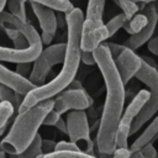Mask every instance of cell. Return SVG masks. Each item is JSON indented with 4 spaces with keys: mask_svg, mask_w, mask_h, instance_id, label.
Segmentation results:
<instances>
[{
    "mask_svg": "<svg viewBox=\"0 0 158 158\" xmlns=\"http://www.w3.org/2000/svg\"><path fill=\"white\" fill-rule=\"evenodd\" d=\"M94 57L106 89L105 104L96 133V149L105 156H111L116 149V135L123 114L125 84L105 43L94 51Z\"/></svg>",
    "mask_w": 158,
    "mask_h": 158,
    "instance_id": "1",
    "label": "cell"
},
{
    "mask_svg": "<svg viewBox=\"0 0 158 158\" xmlns=\"http://www.w3.org/2000/svg\"><path fill=\"white\" fill-rule=\"evenodd\" d=\"M67 19V52L63 62V68L59 74L47 84L36 86L31 90L20 105L19 114L28 110L30 107L57 96L59 93L65 90L69 84L75 79V75L81 62V32L84 15L79 7H74L70 12L65 14Z\"/></svg>",
    "mask_w": 158,
    "mask_h": 158,
    "instance_id": "2",
    "label": "cell"
},
{
    "mask_svg": "<svg viewBox=\"0 0 158 158\" xmlns=\"http://www.w3.org/2000/svg\"><path fill=\"white\" fill-rule=\"evenodd\" d=\"M53 106L54 99H47L20 112L7 135L1 139L0 148L7 154L22 153L38 135V128L43 125L47 114L53 110Z\"/></svg>",
    "mask_w": 158,
    "mask_h": 158,
    "instance_id": "3",
    "label": "cell"
},
{
    "mask_svg": "<svg viewBox=\"0 0 158 158\" xmlns=\"http://www.w3.org/2000/svg\"><path fill=\"white\" fill-rule=\"evenodd\" d=\"M106 0H89L86 15L83 22L81 51L94 52L105 40L110 37L106 25H104L102 15Z\"/></svg>",
    "mask_w": 158,
    "mask_h": 158,
    "instance_id": "4",
    "label": "cell"
},
{
    "mask_svg": "<svg viewBox=\"0 0 158 158\" xmlns=\"http://www.w3.org/2000/svg\"><path fill=\"white\" fill-rule=\"evenodd\" d=\"M136 78L148 88L151 98L137 115V117L133 120L131 126V135L138 132L143 125L147 123L158 111V69L143 60L141 69L136 74Z\"/></svg>",
    "mask_w": 158,
    "mask_h": 158,
    "instance_id": "5",
    "label": "cell"
},
{
    "mask_svg": "<svg viewBox=\"0 0 158 158\" xmlns=\"http://www.w3.org/2000/svg\"><path fill=\"white\" fill-rule=\"evenodd\" d=\"M65 52H67V42L52 44L44 48L33 62L32 72L28 78L30 81L36 86L43 85L51 69L54 65L64 62Z\"/></svg>",
    "mask_w": 158,
    "mask_h": 158,
    "instance_id": "6",
    "label": "cell"
},
{
    "mask_svg": "<svg viewBox=\"0 0 158 158\" xmlns=\"http://www.w3.org/2000/svg\"><path fill=\"white\" fill-rule=\"evenodd\" d=\"M67 127L69 139L75 143L81 152L94 153V142L90 138V127L84 110H72L67 115Z\"/></svg>",
    "mask_w": 158,
    "mask_h": 158,
    "instance_id": "7",
    "label": "cell"
},
{
    "mask_svg": "<svg viewBox=\"0 0 158 158\" xmlns=\"http://www.w3.org/2000/svg\"><path fill=\"white\" fill-rule=\"evenodd\" d=\"M151 98L149 90L142 89L139 90L136 96L131 100L128 106L122 114L117 135H116V148H127L128 147V137L131 136V126L133 120L137 117V115L141 112L143 106L147 104V101Z\"/></svg>",
    "mask_w": 158,
    "mask_h": 158,
    "instance_id": "8",
    "label": "cell"
},
{
    "mask_svg": "<svg viewBox=\"0 0 158 158\" xmlns=\"http://www.w3.org/2000/svg\"><path fill=\"white\" fill-rule=\"evenodd\" d=\"M93 104L91 96L84 90H63L54 99L53 109L60 115L69 110H85Z\"/></svg>",
    "mask_w": 158,
    "mask_h": 158,
    "instance_id": "9",
    "label": "cell"
},
{
    "mask_svg": "<svg viewBox=\"0 0 158 158\" xmlns=\"http://www.w3.org/2000/svg\"><path fill=\"white\" fill-rule=\"evenodd\" d=\"M143 14H146V16L148 17V23L141 32H138L136 35H131L125 44L126 47H128L133 51L139 48L141 46H143L146 42H148L152 38V36L156 31V26L158 23V11H157V6L153 2H148L146 5Z\"/></svg>",
    "mask_w": 158,
    "mask_h": 158,
    "instance_id": "10",
    "label": "cell"
},
{
    "mask_svg": "<svg viewBox=\"0 0 158 158\" xmlns=\"http://www.w3.org/2000/svg\"><path fill=\"white\" fill-rule=\"evenodd\" d=\"M142 57H138L133 49L125 47V49L120 53V56L115 59L116 68L118 70V74L126 85L133 77H136L137 72L142 67Z\"/></svg>",
    "mask_w": 158,
    "mask_h": 158,
    "instance_id": "11",
    "label": "cell"
},
{
    "mask_svg": "<svg viewBox=\"0 0 158 158\" xmlns=\"http://www.w3.org/2000/svg\"><path fill=\"white\" fill-rule=\"evenodd\" d=\"M42 41L32 43L28 48L16 49L7 48L0 46V62H10V63H23V62H35L36 58L43 51Z\"/></svg>",
    "mask_w": 158,
    "mask_h": 158,
    "instance_id": "12",
    "label": "cell"
},
{
    "mask_svg": "<svg viewBox=\"0 0 158 158\" xmlns=\"http://www.w3.org/2000/svg\"><path fill=\"white\" fill-rule=\"evenodd\" d=\"M0 84L7 85L9 88L14 89L16 93H19L23 96H26L31 90H33L36 88V85L32 84L30 81V79L21 77L16 72L7 69L2 64H0Z\"/></svg>",
    "mask_w": 158,
    "mask_h": 158,
    "instance_id": "13",
    "label": "cell"
},
{
    "mask_svg": "<svg viewBox=\"0 0 158 158\" xmlns=\"http://www.w3.org/2000/svg\"><path fill=\"white\" fill-rule=\"evenodd\" d=\"M33 14L37 17V21L41 26V30L43 32H48L51 35H56L57 27H58V20L54 14V10L38 4L36 1H30Z\"/></svg>",
    "mask_w": 158,
    "mask_h": 158,
    "instance_id": "14",
    "label": "cell"
},
{
    "mask_svg": "<svg viewBox=\"0 0 158 158\" xmlns=\"http://www.w3.org/2000/svg\"><path fill=\"white\" fill-rule=\"evenodd\" d=\"M158 135V115L149 122V125L144 128V131L133 141V143L130 146V149L132 152L141 151L147 143H151Z\"/></svg>",
    "mask_w": 158,
    "mask_h": 158,
    "instance_id": "15",
    "label": "cell"
},
{
    "mask_svg": "<svg viewBox=\"0 0 158 158\" xmlns=\"http://www.w3.org/2000/svg\"><path fill=\"white\" fill-rule=\"evenodd\" d=\"M1 28H4V31L6 32V35L12 40L14 48H16V49H25V48H28L31 46L30 42H28V40L17 28H15L12 26H7V25L2 26Z\"/></svg>",
    "mask_w": 158,
    "mask_h": 158,
    "instance_id": "16",
    "label": "cell"
},
{
    "mask_svg": "<svg viewBox=\"0 0 158 158\" xmlns=\"http://www.w3.org/2000/svg\"><path fill=\"white\" fill-rule=\"evenodd\" d=\"M147 23H148V17L146 16V14H136L132 19L126 21L123 28L130 35H136V33L141 32L146 27Z\"/></svg>",
    "mask_w": 158,
    "mask_h": 158,
    "instance_id": "17",
    "label": "cell"
},
{
    "mask_svg": "<svg viewBox=\"0 0 158 158\" xmlns=\"http://www.w3.org/2000/svg\"><path fill=\"white\" fill-rule=\"evenodd\" d=\"M21 96H23V95L16 93L14 89L9 88L7 85L0 84V101H9V102H11L17 111L20 109V105H21L22 100H23V99H21Z\"/></svg>",
    "mask_w": 158,
    "mask_h": 158,
    "instance_id": "18",
    "label": "cell"
},
{
    "mask_svg": "<svg viewBox=\"0 0 158 158\" xmlns=\"http://www.w3.org/2000/svg\"><path fill=\"white\" fill-rule=\"evenodd\" d=\"M41 154H43V139L38 133L32 143L22 153L19 154V158H37Z\"/></svg>",
    "mask_w": 158,
    "mask_h": 158,
    "instance_id": "19",
    "label": "cell"
},
{
    "mask_svg": "<svg viewBox=\"0 0 158 158\" xmlns=\"http://www.w3.org/2000/svg\"><path fill=\"white\" fill-rule=\"evenodd\" d=\"M30 1H36L52 10H56L58 12H64V14L70 12L74 9L73 4L69 0H30Z\"/></svg>",
    "mask_w": 158,
    "mask_h": 158,
    "instance_id": "20",
    "label": "cell"
},
{
    "mask_svg": "<svg viewBox=\"0 0 158 158\" xmlns=\"http://www.w3.org/2000/svg\"><path fill=\"white\" fill-rule=\"evenodd\" d=\"M15 106L9 101H0V136L5 132L7 127V121L12 117L15 112Z\"/></svg>",
    "mask_w": 158,
    "mask_h": 158,
    "instance_id": "21",
    "label": "cell"
},
{
    "mask_svg": "<svg viewBox=\"0 0 158 158\" xmlns=\"http://www.w3.org/2000/svg\"><path fill=\"white\" fill-rule=\"evenodd\" d=\"M44 158H96V156L81 151H53L46 153Z\"/></svg>",
    "mask_w": 158,
    "mask_h": 158,
    "instance_id": "22",
    "label": "cell"
},
{
    "mask_svg": "<svg viewBox=\"0 0 158 158\" xmlns=\"http://www.w3.org/2000/svg\"><path fill=\"white\" fill-rule=\"evenodd\" d=\"M25 2H26V0H9L7 1V7L10 10V14L14 15L15 17L20 19L23 22L27 21Z\"/></svg>",
    "mask_w": 158,
    "mask_h": 158,
    "instance_id": "23",
    "label": "cell"
},
{
    "mask_svg": "<svg viewBox=\"0 0 158 158\" xmlns=\"http://www.w3.org/2000/svg\"><path fill=\"white\" fill-rule=\"evenodd\" d=\"M127 20H128V19H127V16H126L123 12H121V14L114 16V17L106 23V28H107V31H109L110 37L114 36L121 27H123Z\"/></svg>",
    "mask_w": 158,
    "mask_h": 158,
    "instance_id": "24",
    "label": "cell"
},
{
    "mask_svg": "<svg viewBox=\"0 0 158 158\" xmlns=\"http://www.w3.org/2000/svg\"><path fill=\"white\" fill-rule=\"evenodd\" d=\"M115 2L122 9L123 14L127 16L128 20L138 12V5L133 0H115Z\"/></svg>",
    "mask_w": 158,
    "mask_h": 158,
    "instance_id": "25",
    "label": "cell"
},
{
    "mask_svg": "<svg viewBox=\"0 0 158 158\" xmlns=\"http://www.w3.org/2000/svg\"><path fill=\"white\" fill-rule=\"evenodd\" d=\"M33 62H23V63H16V68H15V72L17 74H20L21 77L23 78H30L31 75V72H32V64Z\"/></svg>",
    "mask_w": 158,
    "mask_h": 158,
    "instance_id": "26",
    "label": "cell"
},
{
    "mask_svg": "<svg viewBox=\"0 0 158 158\" xmlns=\"http://www.w3.org/2000/svg\"><path fill=\"white\" fill-rule=\"evenodd\" d=\"M60 118H62V117H60V114L57 112V111L53 109V110H51V111L47 114V116H46V118H44V121H43V125H44V126H56L57 122H58Z\"/></svg>",
    "mask_w": 158,
    "mask_h": 158,
    "instance_id": "27",
    "label": "cell"
},
{
    "mask_svg": "<svg viewBox=\"0 0 158 158\" xmlns=\"http://www.w3.org/2000/svg\"><path fill=\"white\" fill-rule=\"evenodd\" d=\"M54 151H80L79 147L72 141H59L56 143Z\"/></svg>",
    "mask_w": 158,
    "mask_h": 158,
    "instance_id": "28",
    "label": "cell"
},
{
    "mask_svg": "<svg viewBox=\"0 0 158 158\" xmlns=\"http://www.w3.org/2000/svg\"><path fill=\"white\" fill-rule=\"evenodd\" d=\"M106 44V47L109 48V51H110V53H111V56H112V58H114V60L120 56V53L125 49V47L126 46H121V44H117V43H111V42H109V43H105Z\"/></svg>",
    "mask_w": 158,
    "mask_h": 158,
    "instance_id": "29",
    "label": "cell"
},
{
    "mask_svg": "<svg viewBox=\"0 0 158 158\" xmlns=\"http://www.w3.org/2000/svg\"><path fill=\"white\" fill-rule=\"evenodd\" d=\"M81 62L86 65H94L96 64L95 57H94V52L90 51H81Z\"/></svg>",
    "mask_w": 158,
    "mask_h": 158,
    "instance_id": "30",
    "label": "cell"
},
{
    "mask_svg": "<svg viewBox=\"0 0 158 158\" xmlns=\"http://www.w3.org/2000/svg\"><path fill=\"white\" fill-rule=\"evenodd\" d=\"M132 154V151L130 149V147L127 148H116L114 151V153L111 154L112 158H130Z\"/></svg>",
    "mask_w": 158,
    "mask_h": 158,
    "instance_id": "31",
    "label": "cell"
},
{
    "mask_svg": "<svg viewBox=\"0 0 158 158\" xmlns=\"http://www.w3.org/2000/svg\"><path fill=\"white\" fill-rule=\"evenodd\" d=\"M141 151H142V153H143V156L146 158H157V151L153 147V143L152 142L151 143H147Z\"/></svg>",
    "mask_w": 158,
    "mask_h": 158,
    "instance_id": "32",
    "label": "cell"
},
{
    "mask_svg": "<svg viewBox=\"0 0 158 158\" xmlns=\"http://www.w3.org/2000/svg\"><path fill=\"white\" fill-rule=\"evenodd\" d=\"M148 49L152 54H154L156 57H158V37H153L148 41Z\"/></svg>",
    "mask_w": 158,
    "mask_h": 158,
    "instance_id": "33",
    "label": "cell"
},
{
    "mask_svg": "<svg viewBox=\"0 0 158 158\" xmlns=\"http://www.w3.org/2000/svg\"><path fill=\"white\" fill-rule=\"evenodd\" d=\"M56 143L57 142H53V141H47V139H43V153H51L56 149Z\"/></svg>",
    "mask_w": 158,
    "mask_h": 158,
    "instance_id": "34",
    "label": "cell"
},
{
    "mask_svg": "<svg viewBox=\"0 0 158 158\" xmlns=\"http://www.w3.org/2000/svg\"><path fill=\"white\" fill-rule=\"evenodd\" d=\"M53 37H54V35H51V33H48V32H43L42 31V33H41V41H42V43L43 44H51V42L53 41Z\"/></svg>",
    "mask_w": 158,
    "mask_h": 158,
    "instance_id": "35",
    "label": "cell"
},
{
    "mask_svg": "<svg viewBox=\"0 0 158 158\" xmlns=\"http://www.w3.org/2000/svg\"><path fill=\"white\" fill-rule=\"evenodd\" d=\"M56 127L60 131V132H63V133H65V135H68V127H67V121H64L63 118H60L58 122H57V125H56Z\"/></svg>",
    "mask_w": 158,
    "mask_h": 158,
    "instance_id": "36",
    "label": "cell"
},
{
    "mask_svg": "<svg viewBox=\"0 0 158 158\" xmlns=\"http://www.w3.org/2000/svg\"><path fill=\"white\" fill-rule=\"evenodd\" d=\"M68 89H69V90H79V89H84V88H83L81 83H80L78 79H74V80L69 84Z\"/></svg>",
    "mask_w": 158,
    "mask_h": 158,
    "instance_id": "37",
    "label": "cell"
},
{
    "mask_svg": "<svg viewBox=\"0 0 158 158\" xmlns=\"http://www.w3.org/2000/svg\"><path fill=\"white\" fill-rule=\"evenodd\" d=\"M7 1H9V0H0V14L4 11V7H5V5L7 4Z\"/></svg>",
    "mask_w": 158,
    "mask_h": 158,
    "instance_id": "38",
    "label": "cell"
},
{
    "mask_svg": "<svg viewBox=\"0 0 158 158\" xmlns=\"http://www.w3.org/2000/svg\"><path fill=\"white\" fill-rule=\"evenodd\" d=\"M95 156H96V158H106L107 156H105V154H102V153H100V152H98V153H94Z\"/></svg>",
    "mask_w": 158,
    "mask_h": 158,
    "instance_id": "39",
    "label": "cell"
},
{
    "mask_svg": "<svg viewBox=\"0 0 158 158\" xmlns=\"http://www.w3.org/2000/svg\"><path fill=\"white\" fill-rule=\"evenodd\" d=\"M37 158H44V153H43V154H41V156H40V157H37Z\"/></svg>",
    "mask_w": 158,
    "mask_h": 158,
    "instance_id": "40",
    "label": "cell"
},
{
    "mask_svg": "<svg viewBox=\"0 0 158 158\" xmlns=\"http://www.w3.org/2000/svg\"><path fill=\"white\" fill-rule=\"evenodd\" d=\"M157 37H158V36H157Z\"/></svg>",
    "mask_w": 158,
    "mask_h": 158,
    "instance_id": "41",
    "label": "cell"
}]
</instances>
